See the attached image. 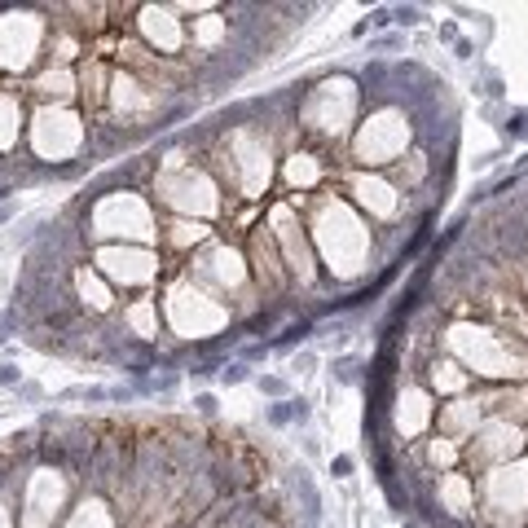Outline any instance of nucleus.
I'll return each instance as SVG.
<instances>
[{
  "mask_svg": "<svg viewBox=\"0 0 528 528\" xmlns=\"http://www.w3.org/2000/svg\"><path fill=\"white\" fill-rule=\"evenodd\" d=\"M485 93L489 97H502V93H507V80H502L497 71H485Z\"/></svg>",
  "mask_w": 528,
  "mask_h": 528,
  "instance_id": "f3484780",
  "label": "nucleus"
},
{
  "mask_svg": "<svg viewBox=\"0 0 528 528\" xmlns=\"http://www.w3.org/2000/svg\"><path fill=\"white\" fill-rule=\"evenodd\" d=\"M133 400H141V392H137V383H133V379L110 388V405H133Z\"/></svg>",
  "mask_w": 528,
  "mask_h": 528,
  "instance_id": "9b49d317",
  "label": "nucleus"
},
{
  "mask_svg": "<svg viewBox=\"0 0 528 528\" xmlns=\"http://www.w3.org/2000/svg\"><path fill=\"white\" fill-rule=\"evenodd\" d=\"M18 331H22V317H18L14 309H5V313H0V348H5Z\"/></svg>",
  "mask_w": 528,
  "mask_h": 528,
  "instance_id": "9d476101",
  "label": "nucleus"
},
{
  "mask_svg": "<svg viewBox=\"0 0 528 528\" xmlns=\"http://www.w3.org/2000/svg\"><path fill=\"white\" fill-rule=\"evenodd\" d=\"M251 379H256V374H251V366L238 361V357H229V366L220 370V383H224V388H238V383H251Z\"/></svg>",
  "mask_w": 528,
  "mask_h": 528,
  "instance_id": "39448f33",
  "label": "nucleus"
},
{
  "mask_svg": "<svg viewBox=\"0 0 528 528\" xmlns=\"http://www.w3.org/2000/svg\"><path fill=\"white\" fill-rule=\"evenodd\" d=\"M313 366H317V352L304 348V352H299V357L291 361V374H313Z\"/></svg>",
  "mask_w": 528,
  "mask_h": 528,
  "instance_id": "2eb2a0df",
  "label": "nucleus"
},
{
  "mask_svg": "<svg viewBox=\"0 0 528 528\" xmlns=\"http://www.w3.org/2000/svg\"><path fill=\"white\" fill-rule=\"evenodd\" d=\"M264 357H269V343H264V339H251V343L238 348V361H247V366H256V361H264Z\"/></svg>",
  "mask_w": 528,
  "mask_h": 528,
  "instance_id": "1a4fd4ad",
  "label": "nucleus"
},
{
  "mask_svg": "<svg viewBox=\"0 0 528 528\" xmlns=\"http://www.w3.org/2000/svg\"><path fill=\"white\" fill-rule=\"evenodd\" d=\"M22 383V370H18V361H0V388H18Z\"/></svg>",
  "mask_w": 528,
  "mask_h": 528,
  "instance_id": "4468645a",
  "label": "nucleus"
},
{
  "mask_svg": "<svg viewBox=\"0 0 528 528\" xmlns=\"http://www.w3.org/2000/svg\"><path fill=\"white\" fill-rule=\"evenodd\" d=\"M309 418H313V405L304 396H291V423L295 427H309Z\"/></svg>",
  "mask_w": 528,
  "mask_h": 528,
  "instance_id": "ddd939ff",
  "label": "nucleus"
},
{
  "mask_svg": "<svg viewBox=\"0 0 528 528\" xmlns=\"http://www.w3.org/2000/svg\"><path fill=\"white\" fill-rule=\"evenodd\" d=\"M436 36H440V40H449V44H458V27H454V22H440Z\"/></svg>",
  "mask_w": 528,
  "mask_h": 528,
  "instance_id": "412c9836",
  "label": "nucleus"
},
{
  "mask_svg": "<svg viewBox=\"0 0 528 528\" xmlns=\"http://www.w3.org/2000/svg\"><path fill=\"white\" fill-rule=\"evenodd\" d=\"M256 388H260L269 400H286V396H291V383L282 379V374H256Z\"/></svg>",
  "mask_w": 528,
  "mask_h": 528,
  "instance_id": "7ed1b4c3",
  "label": "nucleus"
},
{
  "mask_svg": "<svg viewBox=\"0 0 528 528\" xmlns=\"http://www.w3.org/2000/svg\"><path fill=\"white\" fill-rule=\"evenodd\" d=\"M331 475H335V480L352 475V458H348V454H335V458H331Z\"/></svg>",
  "mask_w": 528,
  "mask_h": 528,
  "instance_id": "6ab92c4d",
  "label": "nucleus"
},
{
  "mask_svg": "<svg viewBox=\"0 0 528 528\" xmlns=\"http://www.w3.org/2000/svg\"><path fill=\"white\" fill-rule=\"evenodd\" d=\"M366 22H370V27H374V31H383V27H392V9H388V5H379V9H370V18H366Z\"/></svg>",
  "mask_w": 528,
  "mask_h": 528,
  "instance_id": "dca6fc26",
  "label": "nucleus"
},
{
  "mask_svg": "<svg viewBox=\"0 0 528 528\" xmlns=\"http://www.w3.org/2000/svg\"><path fill=\"white\" fill-rule=\"evenodd\" d=\"M405 40L400 36H379V40H370V53H388V48H400Z\"/></svg>",
  "mask_w": 528,
  "mask_h": 528,
  "instance_id": "a211bd4d",
  "label": "nucleus"
},
{
  "mask_svg": "<svg viewBox=\"0 0 528 528\" xmlns=\"http://www.w3.org/2000/svg\"><path fill=\"white\" fill-rule=\"evenodd\" d=\"M264 423L278 427V432H282V427H291V396L286 400H273V405L264 410Z\"/></svg>",
  "mask_w": 528,
  "mask_h": 528,
  "instance_id": "0eeeda50",
  "label": "nucleus"
},
{
  "mask_svg": "<svg viewBox=\"0 0 528 528\" xmlns=\"http://www.w3.org/2000/svg\"><path fill=\"white\" fill-rule=\"evenodd\" d=\"M405 528H423V524H418V519H405Z\"/></svg>",
  "mask_w": 528,
  "mask_h": 528,
  "instance_id": "5701e85b",
  "label": "nucleus"
},
{
  "mask_svg": "<svg viewBox=\"0 0 528 528\" xmlns=\"http://www.w3.org/2000/svg\"><path fill=\"white\" fill-rule=\"evenodd\" d=\"M507 141H528V110H511L507 123H497Z\"/></svg>",
  "mask_w": 528,
  "mask_h": 528,
  "instance_id": "20e7f679",
  "label": "nucleus"
},
{
  "mask_svg": "<svg viewBox=\"0 0 528 528\" xmlns=\"http://www.w3.org/2000/svg\"><path fill=\"white\" fill-rule=\"evenodd\" d=\"M5 220H14V207H9V203H0V224H5Z\"/></svg>",
  "mask_w": 528,
  "mask_h": 528,
  "instance_id": "4be33fe9",
  "label": "nucleus"
},
{
  "mask_svg": "<svg viewBox=\"0 0 528 528\" xmlns=\"http://www.w3.org/2000/svg\"><path fill=\"white\" fill-rule=\"evenodd\" d=\"M454 58H462V62H471V58H475V40H467V36H458V44H454Z\"/></svg>",
  "mask_w": 528,
  "mask_h": 528,
  "instance_id": "aec40b11",
  "label": "nucleus"
},
{
  "mask_svg": "<svg viewBox=\"0 0 528 528\" xmlns=\"http://www.w3.org/2000/svg\"><path fill=\"white\" fill-rule=\"evenodd\" d=\"M190 405H194V414H198V418H220V400H216L212 392H194Z\"/></svg>",
  "mask_w": 528,
  "mask_h": 528,
  "instance_id": "6e6552de",
  "label": "nucleus"
},
{
  "mask_svg": "<svg viewBox=\"0 0 528 528\" xmlns=\"http://www.w3.org/2000/svg\"><path fill=\"white\" fill-rule=\"evenodd\" d=\"M423 18H427V14H423L418 5H392V22H396L400 31H405V27H418Z\"/></svg>",
  "mask_w": 528,
  "mask_h": 528,
  "instance_id": "423d86ee",
  "label": "nucleus"
},
{
  "mask_svg": "<svg viewBox=\"0 0 528 528\" xmlns=\"http://www.w3.org/2000/svg\"><path fill=\"white\" fill-rule=\"evenodd\" d=\"M14 396L22 400V405H36V400H44V388H40V383H31V379H22V383L14 388Z\"/></svg>",
  "mask_w": 528,
  "mask_h": 528,
  "instance_id": "f8f14e48",
  "label": "nucleus"
},
{
  "mask_svg": "<svg viewBox=\"0 0 528 528\" xmlns=\"http://www.w3.org/2000/svg\"><path fill=\"white\" fill-rule=\"evenodd\" d=\"M313 335H317V321H313V317H291L282 331L269 339V352H291L295 343H309Z\"/></svg>",
  "mask_w": 528,
  "mask_h": 528,
  "instance_id": "f257e3e1",
  "label": "nucleus"
},
{
  "mask_svg": "<svg viewBox=\"0 0 528 528\" xmlns=\"http://www.w3.org/2000/svg\"><path fill=\"white\" fill-rule=\"evenodd\" d=\"M361 357H352V352H343V357H335L331 361V379L339 383V388H352V383H361Z\"/></svg>",
  "mask_w": 528,
  "mask_h": 528,
  "instance_id": "f03ea898",
  "label": "nucleus"
}]
</instances>
